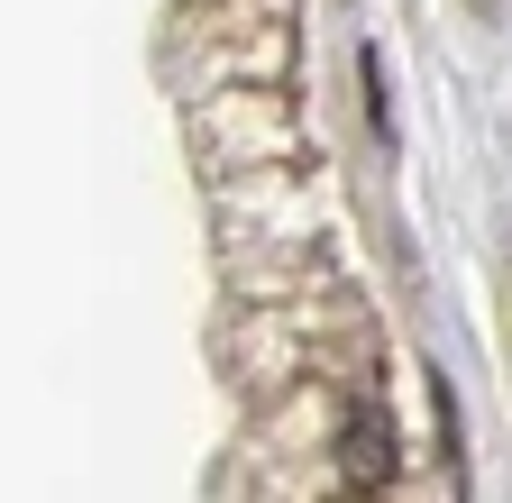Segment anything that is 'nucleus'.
I'll list each match as a JSON object with an SVG mask.
<instances>
[{"label": "nucleus", "instance_id": "f257e3e1", "mask_svg": "<svg viewBox=\"0 0 512 503\" xmlns=\"http://www.w3.org/2000/svg\"><path fill=\"white\" fill-rule=\"evenodd\" d=\"M293 10L284 0H183L174 55L192 74V101L211 92H256V83H293Z\"/></svg>", "mask_w": 512, "mask_h": 503}, {"label": "nucleus", "instance_id": "f03ea898", "mask_svg": "<svg viewBox=\"0 0 512 503\" xmlns=\"http://www.w3.org/2000/svg\"><path fill=\"white\" fill-rule=\"evenodd\" d=\"M192 138H202L211 174H238V183H311V165H320L293 83H256V92L192 101Z\"/></svg>", "mask_w": 512, "mask_h": 503}, {"label": "nucleus", "instance_id": "7ed1b4c3", "mask_svg": "<svg viewBox=\"0 0 512 503\" xmlns=\"http://www.w3.org/2000/svg\"><path fill=\"white\" fill-rule=\"evenodd\" d=\"M357 503H384V494H357Z\"/></svg>", "mask_w": 512, "mask_h": 503}]
</instances>
